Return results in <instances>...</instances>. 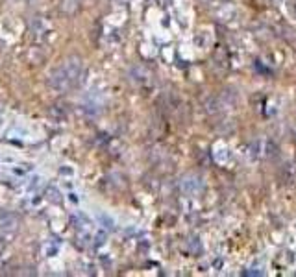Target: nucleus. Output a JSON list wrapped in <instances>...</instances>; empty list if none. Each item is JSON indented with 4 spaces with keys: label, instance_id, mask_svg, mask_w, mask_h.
Instances as JSON below:
<instances>
[{
    "label": "nucleus",
    "instance_id": "obj_1",
    "mask_svg": "<svg viewBox=\"0 0 296 277\" xmlns=\"http://www.w3.org/2000/svg\"><path fill=\"white\" fill-rule=\"evenodd\" d=\"M80 74H82V59L78 55H69L50 72L49 87L57 92H63L78 82Z\"/></svg>",
    "mask_w": 296,
    "mask_h": 277
},
{
    "label": "nucleus",
    "instance_id": "obj_2",
    "mask_svg": "<svg viewBox=\"0 0 296 277\" xmlns=\"http://www.w3.org/2000/svg\"><path fill=\"white\" fill-rule=\"evenodd\" d=\"M50 194H52V196H50V200H52V201H59V198H57V196H59V192H57L56 188H50Z\"/></svg>",
    "mask_w": 296,
    "mask_h": 277
}]
</instances>
